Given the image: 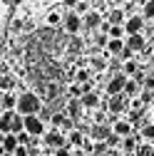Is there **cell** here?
Here are the masks:
<instances>
[{"instance_id":"8992f818","label":"cell","mask_w":154,"mask_h":156,"mask_svg":"<svg viewBox=\"0 0 154 156\" xmlns=\"http://www.w3.org/2000/svg\"><path fill=\"white\" fill-rule=\"evenodd\" d=\"M80 27H82V17L77 15V12H70V15L65 17V30L75 35V32H80Z\"/></svg>"},{"instance_id":"30bf717a","label":"cell","mask_w":154,"mask_h":156,"mask_svg":"<svg viewBox=\"0 0 154 156\" xmlns=\"http://www.w3.org/2000/svg\"><path fill=\"white\" fill-rule=\"evenodd\" d=\"M112 131H114V136H127L132 134V124L129 122H114V126H112Z\"/></svg>"},{"instance_id":"f1b7e54d","label":"cell","mask_w":154,"mask_h":156,"mask_svg":"<svg viewBox=\"0 0 154 156\" xmlns=\"http://www.w3.org/2000/svg\"><path fill=\"white\" fill-rule=\"evenodd\" d=\"M57 156H70V151H67V149H60V151H57Z\"/></svg>"},{"instance_id":"ba28073f","label":"cell","mask_w":154,"mask_h":156,"mask_svg":"<svg viewBox=\"0 0 154 156\" xmlns=\"http://www.w3.org/2000/svg\"><path fill=\"white\" fill-rule=\"evenodd\" d=\"M124 109H127V97L124 94H117V97H112V99H109V112L112 114H119Z\"/></svg>"},{"instance_id":"8fae6325","label":"cell","mask_w":154,"mask_h":156,"mask_svg":"<svg viewBox=\"0 0 154 156\" xmlns=\"http://www.w3.org/2000/svg\"><path fill=\"white\" fill-rule=\"evenodd\" d=\"M80 104H82V109H94V107L100 104V97L92 94V92H90V94H82V97H80Z\"/></svg>"},{"instance_id":"d4e9b609","label":"cell","mask_w":154,"mask_h":156,"mask_svg":"<svg viewBox=\"0 0 154 156\" xmlns=\"http://www.w3.org/2000/svg\"><path fill=\"white\" fill-rule=\"evenodd\" d=\"M144 17H154V0L144 3Z\"/></svg>"},{"instance_id":"ffe728a7","label":"cell","mask_w":154,"mask_h":156,"mask_svg":"<svg viewBox=\"0 0 154 156\" xmlns=\"http://www.w3.org/2000/svg\"><path fill=\"white\" fill-rule=\"evenodd\" d=\"M100 23H102V17H100L97 12H90V15H87V25H90V27H97Z\"/></svg>"},{"instance_id":"4dcf8cb0","label":"cell","mask_w":154,"mask_h":156,"mask_svg":"<svg viewBox=\"0 0 154 156\" xmlns=\"http://www.w3.org/2000/svg\"><path fill=\"white\" fill-rule=\"evenodd\" d=\"M152 151H154V144H152Z\"/></svg>"},{"instance_id":"4316f807","label":"cell","mask_w":154,"mask_h":156,"mask_svg":"<svg viewBox=\"0 0 154 156\" xmlns=\"http://www.w3.org/2000/svg\"><path fill=\"white\" fill-rule=\"evenodd\" d=\"M13 154H15V156H30V149H28V146H17Z\"/></svg>"},{"instance_id":"ac0fdd59","label":"cell","mask_w":154,"mask_h":156,"mask_svg":"<svg viewBox=\"0 0 154 156\" xmlns=\"http://www.w3.org/2000/svg\"><path fill=\"white\" fill-rule=\"evenodd\" d=\"M137 72H139V67H137L134 60H127V62H124V72H122L124 77H127V74H137Z\"/></svg>"},{"instance_id":"44dd1931","label":"cell","mask_w":154,"mask_h":156,"mask_svg":"<svg viewBox=\"0 0 154 156\" xmlns=\"http://www.w3.org/2000/svg\"><path fill=\"white\" fill-rule=\"evenodd\" d=\"M13 107H15V97H13V94H5V97H3V109L10 112Z\"/></svg>"},{"instance_id":"5b68a950","label":"cell","mask_w":154,"mask_h":156,"mask_svg":"<svg viewBox=\"0 0 154 156\" xmlns=\"http://www.w3.org/2000/svg\"><path fill=\"white\" fill-rule=\"evenodd\" d=\"M45 144H47V146H52V149H60V146H62V149H67V146H70L60 131H52V134H47V136H45Z\"/></svg>"},{"instance_id":"2e32d148","label":"cell","mask_w":154,"mask_h":156,"mask_svg":"<svg viewBox=\"0 0 154 156\" xmlns=\"http://www.w3.org/2000/svg\"><path fill=\"white\" fill-rule=\"evenodd\" d=\"M107 47H109V52H112V55H122L124 42H122V40H109V42H107Z\"/></svg>"},{"instance_id":"603a6c76","label":"cell","mask_w":154,"mask_h":156,"mask_svg":"<svg viewBox=\"0 0 154 156\" xmlns=\"http://www.w3.org/2000/svg\"><path fill=\"white\" fill-rule=\"evenodd\" d=\"M122 23V10H112L109 15V25H119Z\"/></svg>"},{"instance_id":"3957f363","label":"cell","mask_w":154,"mask_h":156,"mask_svg":"<svg viewBox=\"0 0 154 156\" xmlns=\"http://www.w3.org/2000/svg\"><path fill=\"white\" fill-rule=\"evenodd\" d=\"M124 84H127V77H124V74L119 72V74H114L112 80H109V84H107V92H109L112 97H117V94H122Z\"/></svg>"},{"instance_id":"cb8c5ba5","label":"cell","mask_w":154,"mask_h":156,"mask_svg":"<svg viewBox=\"0 0 154 156\" xmlns=\"http://www.w3.org/2000/svg\"><path fill=\"white\" fill-rule=\"evenodd\" d=\"M137 156H154V151H152V146H147V144H142V146L137 149Z\"/></svg>"},{"instance_id":"e0dca14e","label":"cell","mask_w":154,"mask_h":156,"mask_svg":"<svg viewBox=\"0 0 154 156\" xmlns=\"http://www.w3.org/2000/svg\"><path fill=\"white\" fill-rule=\"evenodd\" d=\"M109 37H112V40H122V32H124V27L122 25H109Z\"/></svg>"},{"instance_id":"7c38bea8","label":"cell","mask_w":154,"mask_h":156,"mask_svg":"<svg viewBox=\"0 0 154 156\" xmlns=\"http://www.w3.org/2000/svg\"><path fill=\"white\" fill-rule=\"evenodd\" d=\"M17 146H20V144H17V136H15V134H8L5 139H3V151H5V154H8V151H15Z\"/></svg>"},{"instance_id":"5bb4252c","label":"cell","mask_w":154,"mask_h":156,"mask_svg":"<svg viewBox=\"0 0 154 156\" xmlns=\"http://www.w3.org/2000/svg\"><path fill=\"white\" fill-rule=\"evenodd\" d=\"M50 122H52L55 126H62V129H70V124H72L65 114H52V119H50Z\"/></svg>"},{"instance_id":"277c9868","label":"cell","mask_w":154,"mask_h":156,"mask_svg":"<svg viewBox=\"0 0 154 156\" xmlns=\"http://www.w3.org/2000/svg\"><path fill=\"white\" fill-rule=\"evenodd\" d=\"M122 27L129 32V37H132V35H139L142 27H144V17H142V15H134V17H129L127 25H122Z\"/></svg>"},{"instance_id":"83f0119b","label":"cell","mask_w":154,"mask_h":156,"mask_svg":"<svg viewBox=\"0 0 154 156\" xmlns=\"http://www.w3.org/2000/svg\"><path fill=\"white\" fill-rule=\"evenodd\" d=\"M62 5H65V8H77L80 3H77V0H62Z\"/></svg>"},{"instance_id":"7a4b0ae2","label":"cell","mask_w":154,"mask_h":156,"mask_svg":"<svg viewBox=\"0 0 154 156\" xmlns=\"http://www.w3.org/2000/svg\"><path fill=\"white\" fill-rule=\"evenodd\" d=\"M23 131L28 136H42L45 124H42L40 116H25V119H23Z\"/></svg>"},{"instance_id":"d6986e66","label":"cell","mask_w":154,"mask_h":156,"mask_svg":"<svg viewBox=\"0 0 154 156\" xmlns=\"http://www.w3.org/2000/svg\"><path fill=\"white\" fill-rule=\"evenodd\" d=\"M142 139H149V141H154V124H147V126L142 129Z\"/></svg>"},{"instance_id":"f546056e","label":"cell","mask_w":154,"mask_h":156,"mask_svg":"<svg viewBox=\"0 0 154 156\" xmlns=\"http://www.w3.org/2000/svg\"><path fill=\"white\" fill-rule=\"evenodd\" d=\"M0 156H5V151H3V144H0Z\"/></svg>"},{"instance_id":"7402d4cb","label":"cell","mask_w":154,"mask_h":156,"mask_svg":"<svg viewBox=\"0 0 154 156\" xmlns=\"http://www.w3.org/2000/svg\"><path fill=\"white\" fill-rule=\"evenodd\" d=\"M70 141L77 144V146H82V144H85V136H82L80 131H72V134H70Z\"/></svg>"},{"instance_id":"484cf974","label":"cell","mask_w":154,"mask_h":156,"mask_svg":"<svg viewBox=\"0 0 154 156\" xmlns=\"http://www.w3.org/2000/svg\"><path fill=\"white\" fill-rule=\"evenodd\" d=\"M122 146H124L127 151H132L134 146H137V141H134V139H132V136H127V139H124V144H122Z\"/></svg>"},{"instance_id":"6da1fadb","label":"cell","mask_w":154,"mask_h":156,"mask_svg":"<svg viewBox=\"0 0 154 156\" xmlns=\"http://www.w3.org/2000/svg\"><path fill=\"white\" fill-rule=\"evenodd\" d=\"M17 116H37V112H40V107H42V102H40V97L37 94H32V92H25V94H20V99H17Z\"/></svg>"},{"instance_id":"1f68e13d","label":"cell","mask_w":154,"mask_h":156,"mask_svg":"<svg viewBox=\"0 0 154 156\" xmlns=\"http://www.w3.org/2000/svg\"><path fill=\"white\" fill-rule=\"evenodd\" d=\"M5 156H8V154H5Z\"/></svg>"},{"instance_id":"9c48e42d","label":"cell","mask_w":154,"mask_h":156,"mask_svg":"<svg viewBox=\"0 0 154 156\" xmlns=\"http://www.w3.org/2000/svg\"><path fill=\"white\" fill-rule=\"evenodd\" d=\"M13 116H15V112H5L3 116H0V134H3V136H8V134H10V126H13Z\"/></svg>"},{"instance_id":"9a60e30c","label":"cell","mask_w":154,"mask_h":156,"mask_svg":"<svg viewBox=\"0 0 154 156\" xmlns=\"http://www.w3.org/2000/svg\"><path fill=\"white\" fill-rule=\"evenodd\" d=\"M67 114L72 116V119H77V116L82 114V104H80V99H75V102L67 104Z\"/></svg>"},{"instance_id":"52a82bcc","label":"cell","mask_w":154,"mask_h":156,"mask_svg":"<svg viewBox=\"0 0 154 156\" xmlns=\"http://www.w3.org/2000/svg\"><path fill=\"white\" fill-rule=\"evenodd\" d=\"M144 37L142 35H132V37H127V42H124V47L129 50V52H142L144 50Z\"/></svg>"},{"instance_id":"4fadbf2b","label":"cell","mask_w":154,"mask_h":156,"mask_svg":"<svg viewBox=\"0 0 154 156\" xmlns=\"http://www.w3.org/2000/svg\"><path fill=\"white\" fill-rule=\"evenodd\" d=\"M122 94H124V97H134V94H139V84L134 82V80H127V84H124Z\"/></svg>"}]
</instances>
